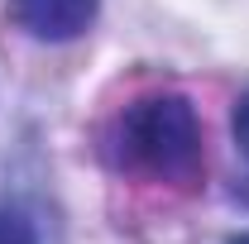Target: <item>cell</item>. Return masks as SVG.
<instances>
[{
    "label": "cell",
    "instance_id": "277c9868",
    "mask_svg": "<svg viewBox=\"0 0 249 244\" xmlns=\"http://www.w3.org/2000/svg\"><path fill=\"white\" fill-rule=\"evenodd\" d=\"M230 129H235V144L249 153V91L240 96V105H235V115H230Z\"/></svg>",
    "mask_w": 249,
    "mask_h": 244
},
{
    "label": "cell",
    "instance_id": "7a4b0ae2",
    "mask_svg": "<svg viewBox=\"0 0 249 244\" xmlns=\"http://www.w3.org/2000/svg\"><path fill=\"white\" fill-rule=\"evenodd\" d=\"M10 15L29 38L67 43V38H82L91 29L96 0H10Z\"/></svg>",
    "mask_w": 249,
    "mask_h": 244
},
{
    "label": "cell",
    "instance_id": "5b68a950",
    "mask_svg": "<svg viewBox=\"0 0 249 244\" xmlns=\"http://www.w3.org/2000/svg\"><path fill=\"white\" fill-rule=\"evenodd\" d=\"M230 244H249V235H240V240H230Z\"/></svg>",
    "mask_w": 249,
    "mask_h": 244
},
{
    "label": "cell",
    "instance_id": "3957f363",
    "mask_svg": "<svg viewBox=\"0 0 249 244\" xmlns=\"http://www.w3.org/2000/svg\"><path fill=\"white\" fill-rule=\"evenodd\" d=\"M0 244H38L34 220L24 211H15V206H5V211H0Z\"/></svg>",
    "mask_w": 249,
    "mask_h": 244
},
{
    "label": "cell",
    "instance_id": "6da1fadb",
    "mask_svg": "<svg viewBox=\"0 0 249 244\" xmlns=\"http://www.w3.org/2000/svg\"><path fill=\"white\" fill-rule=\"evenodd\" d=\"M110 158L120 173L168 187H192L201 177V120L187 96L158 91L124 105L110 129Z\"/></svg>",
    "mask_w": 249,
    "mask_h": 244
}]
</instances>
